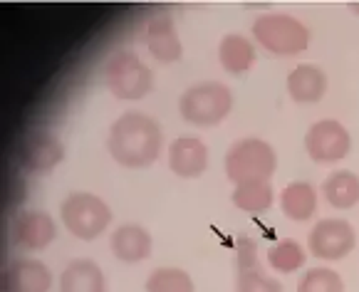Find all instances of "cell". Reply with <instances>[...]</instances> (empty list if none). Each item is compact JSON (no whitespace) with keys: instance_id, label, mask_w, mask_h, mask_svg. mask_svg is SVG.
Segmentation results:
<instances>
[{"instance_id":"5b68a950","label":"cell","mask_w":359,"mask_h":292,"mask_svg":"<svg viewBox=\"0 0 359 292\" xmlns=\"http://www.w3.org/2000/svg\"><path fill=\"white\" fill-rule=\"evenodd\" d=\"M60 216L67 233L77 240H95L109 228L111 208L95 193L74 191L60 203Z\"/></svg>"},{"instance_id":"484cf974","label":"cell","mask_w":359,"mask_h":292,"mask_svg":"<svg viewBox=\"0 0 359 292\" xmlns=\"http://www.w3.org/2000/svg\"><path fill=\"white\" fill-rule=\"evenodd\" d=\"M349 8H352V11H354V13H357V15H359V3H349Z\"/></svg>"},{"instance_id":"52a82bcc","label":"cell","mask_w":359,"mask_h":292,"mask_svg":"<svg viewBox=\"0 0 359 292\" xmlns=\"http://www.w3.org/2000/svg\"><path fill=\"white\" fill-rule=\"evenodd\" d=\"M352 149V137L337 119H320L305 134V151L315 164H337Z\"/></svg>"},{"instance_id":"8fae6325","label":"cell","mask_w":359,"mask_h":292,"mask_svg":"<svg viewBox=\"0 0 359 292\" xmlns=\"http://www.w3.org/2000/svg\"><path fill=\"white\" fill-rule=\"evenodd\" d=\"M13 240L25 250H43L57 235V225L45 211H22L13 221Z\"/></svg>"},{"instance_id":"5bb4252c","label":"cell","mask_w":359,"mask_h":292,"mask_svg":"<svg viewBox=\"0 0 359 292\" xmlns=\"http://www.w3.org/2000/svg\"><path fill=\"white\" fill-rule=\"evenodd\" d=\"M151 235L144 225L137 223H124L111 233L109 248L114 253L116 260L134 265V263H144L151 255Z\"/></svg>"},{"instance_id":"7c38bea8","label":"cell","mask_w":359,"mask_h":292,"mask_svg":"<svg viewBox=\"0 0 359 292\" xmlns=\"http://www.w3.org/2000/svg\"><path fill=\"white\" fill-rule=\"evenodd\" d=\"M147 50L156 62L174 64L184 57L179 30H176L171 15H154L147 25Z\"/></svg>"},{"instance_id":"44dd1931","label":"cell","mask_w":359,"mask_h":292,"mask_svg":"<svg viewBox=\"0 0 359 292\" xmlns=\"http://www.w3.org/2000/svg\"><path fill=\"white\" fill-rule=\"evenodd\" d=\"M268 263L275 272L290 275V272H297L302 265H305L307 253L297 240L285 238V240H278V243L268 250Z\"/></svg>"},{"instance_id":"ba28073f","label":"cell","mask_w":359,"mask_h":292,"mask_svg":"<svg viewBox=\"0 0 359 292\" xmlns=\"http://www.w3.org/2000/svg\"><path fill=\"white\" fill-rule=\"evenodd\" d=\"M357 245V233H354L352 223L342 221V218H323L315 228L310 230L307 238V248L315 255L317 260H342Z\"/></svg>"},{"instance_id":"277c9868","label":"cell","mask_w":359,"mask_h":292,"mask_svg":"<svg viewBox=\"0 0 359 292\" xmlns=\"http://www.w3.org/2000/svg\"><path fill=\"white\" fill-rule=\"evenodd\" d=\"M233 92L223 82H198L179 99V114L194 127H216L231 114Z\"/></svg>"},{"instance_id":"cb8c5ba5","label":"cell","mask_w":359,"mask_h":292,"mask_svg":"<svg viewBox=\"0 0 359 292\" xmlns=\"http://www.w3.org/2000/svg\"><path fill=\"white\" fill-rule=\"evenodd\" d=\"M236 292H283V285L275 277L265 275L263 270L253 267V270L238 272Z\"/></svg>"},{"instance_id":"30bf717a","label":"cell","mask_w":359,"mask_h":292,"mask_svg":"<svg viewBox=\"0 0 359 292\" xmlns=\"http://www.w3.org/2000/svg\"><path fill=\"white\" fill-rule=\"evenodd\" d=\"M53 272L43 260L20 258L3 272V292H50Z\"/></svg>"},{"instance_id":"8992f818","label":"cell","mask_w":359,"mask_h":292,"mask_svg":"<svg viewBox=\"0 0 359 292\" xmlns=\"http://www.w3.org/2000/svg\"><path fill=\"white\" fill-rule=\"evenodd\" d=\"M104 85L116 99L137 102L151 92L154 72L139 55L134 53H116L104 64Z\"/></svg>"},{"instance_id":"3957f363","label":"cell","mask_w":359,"mask_h":292,"mask_svg":"<svg viewBox=\"0 0 359 292\" xmlns=\"http://www.w3.org/2000/svg\"><path fill=\"white\" fill-rule=\"evenodd\" d=\"M253 38L270 55L295 57L310 45V30L285 13H265L253 20Z\"/></svg>"},{"instance_id":"7a4b0ae2","label":"cell","mask_w":359,"mask_h":292,"mask_svg":"<svg viewBox=\"0 0 359 292\" xmlns=\"http://www.w3.org/2000/svg\"><path fill=\"white\" fill-rule=\"evenodd\" d=\"M278 169V154L268 141L258 137L238 139L226 154V176L233 186L270 181Z\"/></svg>"},{"instance_id":"6da1fadb","label":"cell","mask_w":359,"mask_h":292,"mask_svg":"<svg viewBox=\"0 0 359 292\" xmlns=\"http://www.w3.org/2000/svg\"><path fill=\"white\" fill-rule=\"evenodd\" d=\"M164 129L154 117L142 112H124L109 127L107 149L124 169H147L161 154Z\"/></svg>"},{"instance_id":"d4e9b609","label":"cell","mask_w":359,"mask_h":292,"mask_svg":"<svg viewBox=\"0 0 359 292\" xmlns=\"http://www.w3.org/2000/svg\"><path fill=\"white\" fill-rule=\"evenodd\" d=\"M236 267L238 272L258 267V243L248 235L236 238Z\"/></svg>"},{"instance_id":"603a6c76","label":"cell","mask_w":359,"mask_h":292,"mask_svg":"<svg viewBox=\"0 0 359 292\" xmlns=\"http://www.w3.org/2000/svg\"><path fill=\"white\" fill-rule=\"evenodd\" d=\"M297 292H344V280L332 267H312L300 277Z\"/></svg>"},{"instance_id":"2e32d148","label":"cell","mask_w":359,"mask_h":292,"mask_svg":"<svg viewBox=\"0 0 359 292\" xmlns=\"http://www.w3.org/2000/svg\"><path fill=\"white\" fill-rule=\"evenodd\" d=\"M255 57H258L255 43L245 38V35H238V32L226 35L221 40V45H218V62L233 77H241L245 72H250V67L255 64Z\"/></svg>"},{"instance_id":"9a60e30c","label":"cell","mask_w":359,"mask_h":292,"mask_svg":"<svg viewBox=\"0 0 359 292\" xmlns=\"http://www.w3.org/2000/svg\"><path fill=\"white\" fill-rule=\"evenodd\" d=\"M327 92V75L315 64H297L287 75V95L297 104H315Z\"/></svg>"},{"instance_id":"ac0fdd59","label":"cell","mask_w":359,"mask_h":292,"mask_svg":"<svg viewBox=\"0 0 359 292\" xmlns=\"http://www.w3.org/2000/svg\"><path fill=\"white\" fill-rule=\"evenodd\" d=\"M280 208L285 218L295 223H305L317 213V188L307 181H292L283 188Z\"/></svg>"},{"instance_id":"9c48e42d","label":"cell","mask_w":359,"mask_h":292,"mask_svg":"<svg viewBox=\"0 0 359 292\" xmlns=\"http://www.w3.org/2000/svg\"><path fill=\"white\" fill-rule=\"evenodd\" d=\"M65 159V146L53 132L35 129L25 134L18 146V161L30 174H50Z\"/></svg>"},{"instance_id":"d6986e66","label":"cell","mask_w":359,"mask_h":292,"mask_svg":"<svg viewBox=\"0 0 359 292\" xmlns=\"http://www.w3.org/2000/svg\"><path fill=\"white\" fill-rule=\"evenodd\" d=\"M323 196L339 211L354 208L359 203V176L352 171H332L323 183Z\"/></svg>"},{"instance_id":"e0dca14e","label":"cell","mask_w":359,"mask_h":292,"mask_svg":"<svg viewBox=\"0 0 359 292\" xmlns=\"http://www.w3.org/2000/svg\"><path fill=\"white\" fill-rule=\"evenodd\" d=\"M60 292H107V277L95 260H72L60 275Z\"/></svg>"},{"instance_id":"4fadbf2b","label":"cell","mask_w":359,"mask_h":292,"mask_svg":"<svg viewBox=\"0 0 359 292\" xmlns=\"http://www.w3.org/2000/svg\"><path fill=\"white\" fill-rule=\"evenodd\" d=\"M169 169L179 179H198L208 169V146L196 137H179L169 146Z\"/></svg>"},{"instance_id":"ffe728a7","label":"cell","mask_w":359,"mask_h":292,"mask_svg":"<svg viewBox=\"0 0 359 292\" xmlns=\"http://www.w3.org/2000/svg\"><path fill=\"white\" fill-rule=\"evenodd\" d=\"M231 201L233 206L245 213H263L273 206L275 191L270 186V181H253V183H241L233 188Z\"/></svg>"},{"instance_id":"7402d4cb","label":"cell","mask_w":359,"mask_h":292,"mask_svg":"<svg viewBox=\"0 0 359 292\" xmlns=\"http://www.w3.org/2000/svg\"><path fill=\"white\" fill-rule=\"evenodd\" d=\"M147 292H196V287L181 267H158L147 277Z\"/></svg>"}]
</instances>
